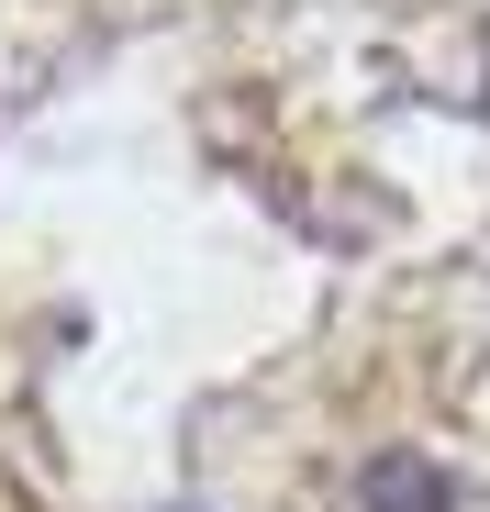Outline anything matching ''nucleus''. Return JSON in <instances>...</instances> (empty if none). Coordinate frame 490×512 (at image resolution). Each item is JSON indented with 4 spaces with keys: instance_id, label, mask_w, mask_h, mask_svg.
<instances>
[{
    "instance_id": "nucleus-1",
    "label": "nucleus",
    "mask_w": 490,
    "mask_h": 512,
    "mask_svg": "<svg viewBox=\"0 0 490 512\" xmlns=\"http://www.w3.org/2000/svg\"><path fill=\"white\" fill-rule=\"evenodd\" d=\"M368 490H379V501H390V512H424V501H446V490H424V479H413V468H379V479H368Z\"/></svg>"
}]
</instances>
